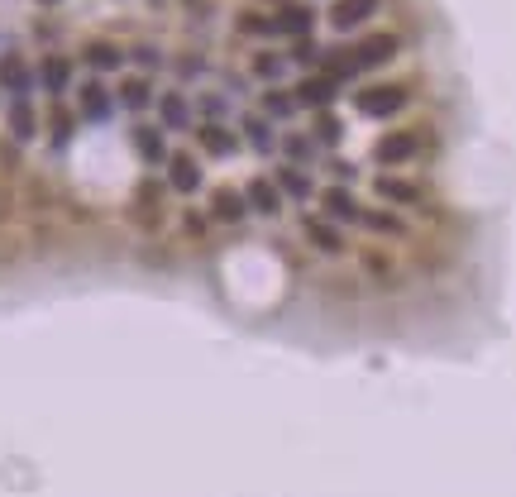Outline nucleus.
Wrapping results in <instances>:
<instances>
[{
	"instance_id": "nucleus-1",
	"label": "nucleus",
	"mask_w": 516,
	"mask_h": 497,
	"mask_svg": "<svg viewBox=\"0 0 516 497\" xmlns=\"http://www.w3.org/2000/svg\"><path fill=\"white\" fill-rule=\"evenodd\" d=\"M407 106H411V87H402V82H373V87L354 91V110L364 120H392Z\"/></svg>"
},
{
	"instance_id": "nucleus-2",
	"label": "nucleus",
	"mask_w": 516,
	"mask_h": 497,
	"mask_svg": "<svg viewBox=\"0 0 516 497\" xmlns=\"http://www.w3.org/2000/svg\"><path fill=\"white\" fill-rule=\"evenodd\" d=\"M373 196H378L383 206H392V211H421V206H426V182L387 168V173L373 177Z\"/></svg>"
},
{
	"instance_id": "nucleus-3",
	"label": "nucleus",
	"mask_w": 516,
	"mask_h": 497,
	"mask_svg": "<svg viewBox=\"0 0 516 497\" xmlns=\"http://www.w3.org/2000/svg\"><path fill=\"white\" fill-rule=\"evenodd\" d=\"M397 53H402V39H397L392 29H368L364 39H354V44H349V58H354V67H359V72L387 67Z\"/></svg>"
},
{
	"instance_id": "nucleus-4",
	"label": "nucleus",
	"mask_w": 516,
	"mask_h": 497,
	"mask_svg": "<svg viewBox=\"0 0 516 497\" xmlns=\"http://www.w3.org/2000/svg\"><path fill=\"white\" fill-rule=\"evenodd\" d=\"M297 225H301V235H306V244H311L316 254H325V259H344V254H349V239H344V230L330 216H321V211H301Z\"/></svg>"
},
{
	"instance_id": "nucleus-5",
	"label": "nucleus",
	"mask_w": 516,
	"mask_h": 497,
	"mask_svg": "<svg viewBox=\"0 0 516 497\" xmlns=\"http://www.w3.org/2000/svg\"><path fill=\"white\" fill-rule=\"evenodd\" d=\"M421 158V130H387L373 144V163L378 168H407Z\"/></svg>"
},
{
	"instance_id": "nucleus-6",
	"label": "nucleus",
	"mask_w": 516,
	"mask_h": 497,
	"mask_svg": "<svg viewBox=\"0 0 516 497\" xmlns=\"http://www.w3.org/2000/svg\"><path fill=\"white\" fill-rule=\"evenodd\" d=\"M206 216H211V225H244L249 220V196H244V187H235V182H220L211 192V201H206Z\"/></svg>"
},
{
	"instance_id": "nucleus-7",
	"label": "nucleus",
	"mask_w": 516,
	"mask_h": 497,
	"mask_svg": "<svg viewBox=\"0 0 516 497\" xmlns=\"http://www.w3.org/2000/svg\"><path fill=\"white\" fill-rule=\"evenodd\" d=\"M192 134H196V149L206 153V158H235V153L244 149V139H239L225 120H201Z\"/></svg>"
},
{
	"instance_id": "nucleus-8",
	"label": "nucleus",
	"mask_w": 516,
	"mask_h": 497,
	"mask_svg": "<svg viewBox=\"0 0 516 497\" xmlns=\"http://www.w3.org/2000/svg\"><path fill=\"white\" fill-rule=\"evenodd\" d=\"M163 168H168V177H163V182H168L177 196H196V192H201V158H196L192 149H172Z\"/></svg>"
},
{
	"instance_id": "nucleus-9",
	"label": "nucleus",
	"mask_w": 516,
	"mask_h": 497,
	"mask_svg": "<svg viewBox=\"0 0 516 497\" xmlns=\"http://www.w3.org/2000/svg\"><path fill=\"white\" fill-rule=\"evenodd\" d=\"M244 196H249V216H258V220H278L282 206H287V196L278 192L273 173L249 177V182H244Z\"/></svg>"
},
{
	"instance_id": "nucleus-10",
	"label": "nucleus",
	"mask_w": 516,
	"mask_h": 497,
	"mask_svg": "<svg viewBox=\"0 0 516 497\" xmlns=\"http://www.w3.org/2000/svg\"><path fill=\"white\" fill-rule=\"evenodd\" d=\"M163 192H168V182H158V177H144L139 182V192H134V225H144V230H158L163 225Z\"/></svg>"
},
{
	"instance_id": "nucleus-11",
	"label": "nucleus",
	"mask_w": 516,
	"mask_h": 497,
	"mask_svg": "<svg viewBox=\"0 0 516 497\" xmlns=\"http://www.w3.org/2000/svg\"><path fill=\"white\" fill-rule=\"evenodd\" d=\"M378 10H383V0H330V29L354 34L368 20H378Z\"/></svg>"
},
{
	"instance_id": "nucleus-12",
	"label": "nucleus",
	"mask_w": 516,
	"mask_h": 497,
	"mask_svg": "<svg viewBox=\"0 0 516 497\" xmlns=\"http://www.w3.org/2000/svg\"><path fill=\"white\" fill-rule=\"evenodd\" d=\"M129 144H134V153H139V163L144 168H163L168 163V130L163 125H134L129 130Z\"/></svg>"
},
{
	"instance_id": "nucleus-13",
	"label": "nucleus",
	"mask_w": 516,
	"mask_h": 497,
	"mask_svg": "<svg viewBox=\"0 0 516 497\" xmlns=\"http://www.w3.org/2000/svg\"><path fill=\"white\" fill-rule=\"evenodd\" d=\"M292 96H297L301 110H325V106H335L340 82H335V77H325V72H316V77H301L297 87H292Z\"/></svg>"
},
{
	"instance_id": "nucleus-14",
	"label": "nucleus",
	"mask_w": 516,
	"mask_h": 497,
	"mask_svg": "<svg viewBox=\"0 0 516 497\" xmlns=\"http://www.w3.org/2000/svg\"><path fill=\"white\" fill-rule=\"evenodd\" d=\"M316 201H321V216H330L335 225H349V220H359V211H364V206H359V196L349 192L344 182L321 187V196H316Z\"/></svg>"
},
{
	"instance_id": "nucleus-15",
	"label": "nucleus",
	"mask_w": 516,
	"mask_h": 497,
	"mask_svg": "<svg viewBox=\"0 0 516 497\" xmlns=\"http://www.w3.org/2000/svg\"><path fill=\"white\" fill-rule=\"evenodd\" d=\"M5 125H10V139H15V144H34V139H39V115H34V101H29V96H10Z\"/></svg>"
},
{
	"instance_id": "nucleus-16",
	"label": "nucleus",
	"mask_w": 516,
	"mask_h": 497,
	"mask_svg": "<svg viewBox=\"0 0 516 497\" xmlns=\"http://www.w3.org/2000/svg\"><path fill=\"white\" fill-rule=\"evenodd\" d=\"M239 139H244L254 153H263V158H268V153H278V130H273V120H268V115H254V110H249V115H239Z\"/></svg>"
},
{
	"instance_id": "nucleus-17",
	"label": "nucleus",
	"mask_w": 516,
	"mask_h": 497,
	"mask_svg": "<svg viewBox=\"0 0 516 497\" xmlns=\"http://www.w3.org/2000/svg\"><path fill=\"white\" fill-rule=\"evenodd\" d=\"M316 29V10L301 5V0H287L278 15H273V34H287V39H306Z\"/></svg>"
},
{
	"instance_id": "nucleus-18",
	"label": "nucleus",
	"mask_w": 516,
	"mask_h": 497,
	"mask_svg": "<svg viewBox=\"0 0 516 497\" xmlns=\"http://www.w3.org/2000/svg\"><path fill=\"white\" fill-rule=\"evenodd\" d=\"M153 106H158V125H163V130H192V101H187V91H163V96H158V101H153Z\"/></svg>"
},
{
	"instance_id": "nucleus-19",
	"label": "nucleus",
	"mask_w": 516,
	"mask_h": 497,
	"mask_svg": "<svg viewBox=\"0 0 516 497\" xmlns=\"http://www.w3.org/2000/svg\"><path fill=\"white\" fill-rule=\"evenodd\" d=\"M110 106H115V91H110L101 77H86L82 87H77V110H82V120H106Z\"/></svg>"
},
{
	"instance_id": "nucleus-20",
	"label": "nucleus",
	"mask_w": 516,
	"mask_h": 497,
	"mask_svg": "<svg viewBox=\"0 0 516 497\" xmlns=\"http://www.w3.org/2000/svg\"><path fill=\"white\" fill-rule=\"evenodd\" d=\"M39 87L53 96V101H63V91L72 87V58L63 53H43L39 58Z\"/></svg>"
},
{
	"instance_id": "nucleus-21",
	"label": "nucleus",
	"mask_w": 516,
	"mask_h": 497,
	"mask_svg": "<svg viewBox=\"0 0 516 497\" xmlns=\"http://www.w3.org/2000/svg\"><path fill=\"white\" fill-rule=\"evenodd\" d=\"M115 101L125 110H149L153 101H158V91H153V82H149V72H129V77H120V87H115Z\"/></svg>"
},
{
	"instance_id": "nucleus-22",
	"label": "nucleus",
	"mask_w": 516,
	"mask_h": 497,
	"mask_svg": "<svg viewBox=\"0 0 516 497\" xmlns=\"http://www.w3.org/2000/svg\"><path fill=\"white\" fill-rule=\"evenodd\" d=\"M34 72H29V63H24L20 53H0V91H10V96H29L34 91Z\"/></svg>"
},
{
	"instance_id": "nucleus-23",
	"label": "nucleus",
	"mask_w": 516,
	"mask_h": 497,
	"mask_svg": "<svg viewBox=\"0 0 516 497\" xmlns=\"http://www.w3.org/2000/svg\"><path fill=\"white\" fill-rule=\"evenodd\" d=\"M82 63L91 67V72H120L129 58H125V48L110 44V39H86V44H82Z\"/></svg>"
},
{
	"instance_id": "nucleus-24",
	"label": "nucleus",
	"mask_w": 516,
	"mask_h": 497,
	"mask_svg": "<svg viewBox=\"0 0 516 497\" xmlns=\"http://www.w3.org/2000/svg\"><path fill=\"white\" fill-rule=\"evenodd\" d=\"M273 182H278L282 196H292L297 206H306L311 196H316V182H311V173L301 168V163H287V168H273Z\"/></svg>"
},
{
	"instance_id": "nucleus-25",
	"label": "nucleus",
	"mask_w": 516,
	"mask_h": 497,
	"mask_svg": "<svg viewBox=\"0 0 516 497\" xmlns=\"http://www.w3.org/2000/svg\"><path fill=\"white\" fill-rule=\"evenodd\" d=\"M359 225L383 239H407V216L392 211V206H383V211H359Z\"/></svg>"
},
{
	"instance_id": "nucleus-26",
	"label": "nucleus",
	"mask_w": 516,
	"mask_h": 497,
	"mask_svg": "<svg viewBox=\"0 0 516 497\" xmlns=\"http://www.w3.org/2000/svg\"><path fill=\"white\" fill-rule=\"evenodd\" d=\"M72 134H77V115H72L63 101H53V106H48V139H53V149H67Z\"/></svg>"
},
{
	"instance_id": "nucleus-27",
	"label": "nucleus",
	"mask_w": 516,
	"mask_h": 497,
	"mask_svg": "<svg viewBox=\"0 0 516 497\" xmlns=\"http://www.w3.org/2000/svg\"><path fill=\"white\" fill-rule=\"evenodd\" d=\"M311 139H316V144H325V149L344 144V120H340V115H335L330 106L316 110V120H311Z\"/></svg>"
},
{
	"instance_id": "nucleus-28",
	"label": "nucleus",
	"mask_w": 516,
	"mask_h": 497,
	"mask_svg": "<svg viewBox=\"0 0 516 497\" xmlns=\"http://www.w3.org/2000/svg\"><path fill=\"white\" fill-rule=\"evenodd\" d=\"M249 72H254L258 82H268V87H278V77L287 72V58L282 53H268V48H258L254 58H249Z\"/></svg>"
},
{
	"instance_id": "nucleus-29",
	"label": "nucleus",
	"mask_w": 516,
	"mask_h": 497,
	"mask_svg": "<svg viewBox=\"0 0 516 497\" xmlns=\"http://www.w3.org/2000/svg\"><path fill=\"white\" fill-rule=\"evenodd\" d=\"M278 149L287 153L292 163H301V168H306V163L316 158V139H311V134H301V130H292V134H282V139H278Z\"/></svg>"
},
{
	"instance_id": "nucleus-30",
	"label": "nucleus",
	"mask_w": 516,
	"mask_h": 497,
	"mask_svg": "<svg viewBox=\"0 0 516 497\" xmlns=\"http://www.w3.org/2000/svg\"><path fill=\"white\" fill-rule=\"evenodd\" d=\"M297 96L292 91H282V87H268L263 91V115H273V120H292L297 115Z\"/></svg>"
},
{
	"instance_id": "nucleus-31",
	"label": "nucleus",
	"mask_w": 516,
	"mask_h": 497,
	"mask_svg": "<svg viewBox=\"0 0 516 497\" xmlns=\"http://www.w3.org/2000/svg\"><path fill=\"white\" fill-rule=\"evenodd\" d=\"M235 29L239 34H254V39H273V15H263V10H239Z\"/></svg>"
},
{
	"instance_id": "nucleus-32",
	"label": "nucleus",
	"mask_w": 516,
	"mask_h": 497,
	"mask_svg": "<svg viewBox=\"0 0 516 497\" xmlns=\"http://www.w3.org/2000/svg\"><path fill=\"white\" fill-rule=\"evenodd\" d=\"M125 58H129L134 67H144V72L163 67V53H158V44H134V48H125Z\"/></svg>"
},
{
	"instance_id": "nucleus-33",
	"label": "nucleus",
	"mask_w": 516,
	"mask_h": 497,
	"mask_svg": "<svg viewBox=\"0 0 516 497\" xmlns=\"http://www.w3.org/2000/svg\"><path fill=\"white\" fill-rule=\"evenodd\" d=\"M225 106H230L225 91H201V115L206 120H225Z\"/></svg>"
},
{
	"instance_id": "nucleus-34",
	"label": "nucleus",
	"mask_w": 516,
	"mask_h": 497,
	"mask_svg": "<svg viewBox=\"0 0 516 497\" xmlns=\"http://www.w3.org/2000/svg\"><path fill=\"white\" fill-rule=\"evenodd\" d=\"M325 173H335V182H344V187H349V182L359 177V168H354L349 158H325Z\"/></svg>"
},
{
	"instance_id": "nucleus-35",
	"label": "nucleus",
	"mask_w": 516,
	"mask_h": 497,
	"mask_svg": "<svg viewBox=\"0 0 516 497\" xmlns=\"http://www.w3.org/2000/svg\"><path fill=\"white\" fill-rule=\"evenodd\" d=\"M182 230H187V235H206V230H211V216H206V211H187V216H182Z\"/></svg>"
},
{
	"instance_id": "nucleus-36",
	"label": "nucleus",
	"mask_w": 516,
	"mask_h": 497,
	"mask_svg": "<svg viewBox=\"0 0 516 497\" xmlns=\"http://www.w3.org/2000/svg\"><path fill=\"white\" fill-rule=\"evenodd\" d=\"M201 72H206V63L196 53H187V63H177V77H201Z\"/></svg>"
},
{
	"instance_id": "nucleus-37",
	"label": "nucleus",
	"mask_w": 516,
	"mask_h": 497,
	"mask_svg": "<svg viewBox=\"0 0 516 497\" xmlns=\"http://www.w3.org/2000/svg\"><path fill=\"white\" fill-rule=\"evenodd\" d=\"M48 5H53V0H48Z\"/></svg>"
}]
</instances>
